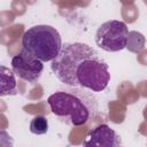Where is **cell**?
<instances>
[{
    "label": "cell",
    "instance_id": "6da1fadb",
    "mask_svg": "<svg viewBox=\"0 0 147 147\" xmlns=\"http://www.w3.org/2000/svg\"><path fill=\"white\" fill-rule=\"evenodd\" d=\"M51 69L64 85L84 87L92 92L103 91L110 80L108 64L93 47L84 42L62 45Z\"/></svg>",
    "mask_w": 147,
    "mask_h": 147
},
{
    "label": "cell",
    "instance_id": "7a4b0ae2",
    "mask_svg": "<svg viewBox=\"0 0 147 147\" xmlns=\"http://www.w3.org/2000/svg\"><path fill=\"white\" fill-rule=\"evenodd\" d=\"M52 114L70 126H83L91 123L99 113L98 100L91 90L65 86L47 98Z\"/></svg>",
    "mask_w": 147,
    "mask_h": 147
},
{
    "label": "cell",
    "instance_id": "3957f363",
    "mask_svg": "<svg viewBox=\"0 0 147 147\" xmlns=\"http://www.w3.org/2000/svg\"><path fill=\"white\" fill-rule=\"evenodd\" d=\"M57 30L51 25H34L22 36V46L29 54L42 62H52L62 48Z\"/></svg>",
    "mask_w": 147,
    "mask_h": 147
},
{
    "label": "cell",
    "instance_id": "277c9868",
    "mask_svg": "<svg viewBox=\"0 0 147 147\" xmlns=\"http://www.w3.org/2000/svg\"><path fill=\"white\" fill-rule=\"evenodd\" d=\"M129 30L122 21L111 20L102 23L95 33L96 45L106 52H119L127 46Z\"/></svg>",
    "mask_w": 147,
    "mask_h": 147
},
{
    "label": "cell",
    "instance_id": "5b68a950",
    "mask_svg": "<svg viewBox=\"0 0 147 147\" xmlns=\"http://www.w3.org/2000/svg\"><path fill=\"white\" fill-rule=\"evenodd\" d=\"M44 62L36 59L29 54L25 49L11 59V69L15 72L16 77L22 80H25L30 84H34L39 80L42 70Z\"/></svg>",
    "mask_w": 147,
    "mask_h": 147
},
{
    "label": "cell",
    "instance_id": "8992f818",
    "mask_svg": "<svg viewBox=\"0 0 147 147\" xmlns=\"http://www.w3.org/2000/svg\"><path fill=\"white\" fill-rule=\"evenodd\" d=\"M83 144L86 147H116L121 145V139L109 125L99 124L88 132Z\"/></svg>",
    "mask_w": 147,
    "mask_h": 147
},
{
    "label": "cell",
    "instance_id": "52a82bcc",
    "mask_svg": "<svg viewBox=\"0 0 147 147\" xmlns=\"http://www.w3.org/2000/svg\"><path fill=\"white\" fill-rule=\"evenodd\" d=\"M0 95H15L17 94V83L15 78V72L5 65L0 67Z\"/></svg>",
    "mask_w": 147,
    "mask_h": 147
},
{
    "label": "cell",
    "instance_id": "ba28073f",
    "mask_svg": "<svg viewBox=\"0 0 147 147\" xmlns=\"http://www.w3.org/2000/svg\"><path fill=\"white\" fill-rule=\"evenodd\" d=\"M48 131V121L42 115L34 116L30 122V132L37 136L45 134Z\"/></svg>",
    "mask_w": 147,
    "mask_h": 147
}]
</instances>
